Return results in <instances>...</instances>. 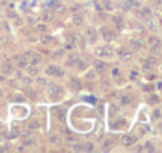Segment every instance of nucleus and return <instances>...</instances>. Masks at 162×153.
<instances>
[{
	"label": "nucleus",
	"mask_w": 162,
	"mask_h": 153,
	"mask_svg": "<svg viewBox=\"0 0 162 153\" xmlns=\"http://www.w3.org/2000/svg\"><path fill=\"white\" fill-rule=\"evenodd\" d=\"M95 66H96V68H99V69H98V71H103V69H101V68H104V66H105V65H104L103 62H98V63H96V65H95Z\"/></svg>",
	"instance_id": "ddd939ff"
},
{
	"label": "nucleus",
	"mask_w": 162,
	"mask_h": 153,
	"mask_svg": "<svg viewBox=\"0 0 162 153\" xmlns=\"http://www.w3.org/2000/svg\"><path fill=\"white\" fill-rule=\"evenodd\" d=\"M47 73H50V74H63V71L60 68H57V66H49Z\"/></svg>",
	"instance_id": "423d86ee"
},
{
	"label": "nucleus",
	"mask_w": 162,
	"mask_h": 153,
	"mask_svg": "<svg viewBox=\"0 0 162 153\" xmlns=\"http://www.w3.org/2000/svg\"><path fill=\"white\" fill-rule=\"evenodd\" d=\"M87 35H88L90 41H96V36H95V30H88V32H87Z\"/></svg>",
	"instance_id": "6e6552de"
},
{
	"label": "nucleus",
	"mask_w": 162,
	"mask_h": 153,
	"mask_svg": "<svg viewBox=\"0 0 162 153\" xmlns=\"http://www.w3.org/2000/svg\"><path fill=\"white\" fill-rule=\"evenodd\" d=\"M49 95H52V96L62 95V89H60V87H50V90H49Z\"/></svg>",
	"instance_id": "20e7f679"
},
{
	"label": "nucleus",
	"mask_w": 162,
	"mask_h": 153,
	"mask_svg": "<svg viewBox=\"0 0 162 153\" xmlns=\"http://www.w3.org/2000/svg\"><path fill=\"white\" fill-rule=\"evenodd\" d=\"M72 87H74V90H79L80 84H79V81H77V79H72Z\"/></svg>",
	"instance_id": "9d476101"
},
{
	"label": "nucleus",
	"mask_w": 162,
	"mask_h": 153,
	"mask_svg": "<svg viewBox=\"0 0 162 153\" xmlns=\"http://www.w3.org/2000/svg\"><path fill=\"white\" fill-rule=\"evenodd\" d=\"M29 128L30 129H36V128H38V122H30L29 123Z\"/></svg>",
	"instance_id": "9b49d317"
},
{
	"label": "nucleus",
	"mask_w": 162,
	"mask_h": 153,
	"mask_svg": "<svg viewBox=\"0 0 162 153\" xmlns=\"http://www.w3.org/2000/svg\"><path fill=\"white\" fill-rule=\"evenodd\" d=\"M132 48L134 49H140V41H132Z\"/></svg>",
	"instance_id": "f8f14e48"
},
{
	"label": "nucleus",
	"mask_w": 162,
	"mask_h": 153,
	"mask_svg": "<svg viewBox=\"0 0 162 153\" xmlns=\"http://www.w3.org/2000/svg\"><path fill=\"white\" fill-rule=\"evenodd\" d=\"M30 73H32V74H36V68H35V66L30 68Z\"/></svg>",
	"instance_id": "4468645a"
},
{
	"label": "nucleus",
	"mask_w": 162,
	"mask_h": 153,
	"mask_svg": "<svg viewBox=\"0 0 162 153\" xmlns=\"http://www.w3.org/2000/svg\"><path fill=\"white\" fill-rule=\"evenodd\" d=\"M146 103L148 104H156V103H159V95H150L146 98Z\"/></svg>",
	"instance_id": "7ed1b4c3"
},
{
	"label": "nucleus",
	"mask_w": 162,
	"mask_h": 153,
	"mask_svg": "<svg viewBox=\"0 0 162 153\" xmlns=\"http://www.w3.org/2000/svg\"><path fill=\"white\" fill-rule=\"evenodd\" d=\"M121 144L124 147H131V145H134V137L129 136V134H124L121 137Z\"/></svg>",
	"instance_id": "f03ea898"
},
{
	"label": "nucleus",
	"mask_w": 162,
	"mask_h": 153,
	"mask_svg": "<svg viewBox=\"0 0 162 153\" xmlns=\"http://www.w3.org/2000/svg\"><path fill=\"white\" fill-rule=\"evenodd\" d=\"M96 54L101 55V57H103V55H109V57H112V55H113V51L110 49L109 46H105V48H99V49H96Z\"/></svg>",
	"instance_id": "f257e3e1"
},
{
	"label": "nucleus",
	"mask_w": 162,
	"mask_h": 153,
	"mask_svg": "<svg viewBox=\"0 0 162 153\" xmlns=\"http://www.w3.org/2000/svg\"><path fill=\"white\" fill-rule=\"evenodd\" d=\"M131 103V96L129 95H124L123 98H121V104H129Z\"/></svg>",
	"instance_id": "0eeeda50"
},
{
	"label": "nucleus",
	"mask_w": 162,
	"mask_h": 153,
	"mask_svg": "<svg viewBox=\"0 0 162 153\" xmlns=\"http://www.w3.org/2000/svg\"><path fill=\"white\" fill-rule=\"evenodd\" d=\"M103 32H104V38L105 40H113L115 38V33H110V30H107V29H103Z\"/></svg>",
	"instance_id": "39448f33"
},
{
	"label": "nucleus",
	"mask_w": 162,
	"mask_h": 153,
	"mask_svg": "<svg viewBox=\"0 0 162 153\" xmlns=\"http://www.w3.org/2000/svg\"><path fill=\"white\" fill-rule=\"evenodd\" d=\"M13 69H11V65L10 63H6L5 66H3V73H11Z\"/></svg>",
	"instance_id": "1a4fd4ad"
}]
</instances>
